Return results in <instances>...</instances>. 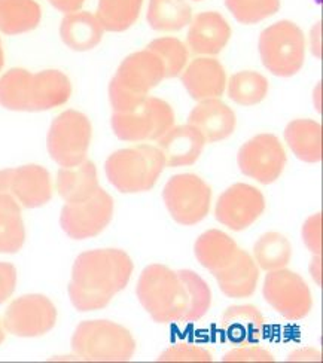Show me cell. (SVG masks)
I'll return each instance as SVG.
<instances>
[{
	"label": "cell",
	"instance_id": "obj_12",
	"mask_svg": "<svg viewBox=\"0 0 323 363\" xmlns=\"http://www.w3.org/2000/svg\"><path fill=\"white\" fill-rule=\"evenodd\" d=\"M286 152L279 138L263 133L246 142L237 154L240 172L263 185H271L286 167Z\"/></svg>",
	"mask_w": 323,
	"mask_h": 363
},
{
	"label": "cell",
	"instance_id": "obj_15",
	"mask_svg": "<svg viewBox=\"0 0 323 363\" xmlns=\"http://www.w3.org/2000/svg\"><path fill=\"white\" fill-rule=\"evenodd\" d=\"M0 194L11 195L23 208L42 207L53 199L50 172L38 164L0 170Z\"/></svg>",
	"mask_w": 323,
	"mask_h": 363
},
{
	"label": "cell",
	"instance_id": "obj_45",
	"mask_svg": "<svg viewBox=\"0 0 323 363\" xmlns=\"http://www.w3.org/2000/svg\"><path fill=\"white\" fill-rule=\"evenodd\" d=\"M48 2H50V4H51V2H53V0H48Z\"/></svg>",
	"mask_w": 323,
	"mask_h": 363
},
{
	"label": "cell",
	"instance_id": "obj_21",
	"mask_svg": "<svg viewBox=\"0 0 323 363\" xmlns=\"http://www.w3.org/2000/svg\"><path fill=\"white\" fill-rule=\"evenodd\" d=\"M213 277L217 279L219 289L228 298H251L258 286L259 269L252 256L239 249L236 258L225 268L214 272Z\"/></svg>",
	"mask_w": 323,
	"mask_h": 363
},
{
	"label": "cell",
	"instance_id": "obj_37",
	"mask_svg": "<svg viewBox=\"0 0 323 363\" xmlns=\"http://www.w3.org/2000/svg\"><path fill=\"white\" fill-rule=\"evenodd\" d=\"M302 240L313 255H322V215L316 213L302 225Z\"/></svg>",
	"mask_w": 323,
	"mask_h": 363
},
{
	"label": "cell",
	"instance_id": "obj_32",
	"mask_svg": "<svg viewBox=\"0 0 323 363\" xmlns=\"http://www.w3.org/2000/svg\"><path fill=\"white\" fill-rule=\"evenodd\" d=\"M255 262L264 271L286 268L292 259V246L280 233H267L253 246Z\"/></svg>",
	"mask_w": 323,
	"mask_h": 363
},
{
	"label": "cell",
	"instance_id": "obj_1",
	"mask_svg": "<svg viewBox=\"0 0 323 363\" xmlns=\"http://www.w3.org/2000/svg\"><path fill=\"white\" fill-rule=\"evenodd\" d=\"M136 295L157 323H188L206 315L212 306L209 284L191 269L175 271L161 264L146 267Z\"/></svg>",
	"mask_w": 323,
	"mask_h": 363
},
{
	"label": "cell",
	"instance_id": "obj_10",
	"mask_svg": "<svg viewBox=\"0 0 323 363\" xmlns=\"http://www.w3.org/2000/svg\"><path fill=\"white\" fill-rule=\"evenodd\" d=\"M163 200L175 222L192 226L209 215L212 188L197 174H176L165 184Z\"/></svg>",
	"mask_w": 323,
	"mask_h": 363
},
{
	"label": "cell",
	"instance_id": "obj_9",
	"mask_svg": "<svg viewBox=\"0 0 323 363\" xmlns=\"http://www.w3.org/2000/svg\"><path fill=\"white\" fill-rule=\"evenodd\" d=\"M92 139V125L78 111L61 112L48 130L46 149L60 167H76L87 160Z\"/></svg>",
	"mask_w": 323,
	"mask_h": 363
},
{
	"label": "cell",
	"instance_id": "obj_38",
	"mask_svg": "<svg viewBox=\"0 0 323 363\" xmlns=\"http://www.w3.org/2000/svg\"><path fill=\"white\" fill-rule=\"evenodd\" d=\"M17 286V268L9 262H0V306L6 302Z\"/></svg>",
	"mask_w": 323,
	"mask_h": 363
},
{
	"label": "cell",
	"instance_id": "obj_26",
	"mask_svg": "<svg viewBox=\"0 0 323 363\" xmlns=\"http://www.w3.org/2000/svg\"><path fill=\"white\" fill-rule=\"evenodd\" d=\"M285 140L298 160L309 164L322 161V125L317 121H292L285 128Z\"/></svg>",
	"mask_w": 323,
	"mask_h": 363
},
{
	"label": "cell",
	"instance_id": "obj_20",
	"mask_svg": "<svg viewBox=\"0 0 323 363\" xmlns=\"http://www.w3.org/2000/svg\"><path fill=\"white\" fill-rule=\"evenodd\" d=\"M165 161V167H187L197 162L206 140L197 128L188 125L172 127L157 140Z\"/></svg>",
	"mask_w": 323,
	"mask_h": 363
},
{
	"label": "cell",
	"instance_id": "obj_44",
	"mask_svg": "<svg viewBox=\"0 0 323 363\" xmlns=\"http://www.w3.org/2000/svg\"><path fill=\"white\" fill-rule=\"evenodd\" d=\"M194 2H202V0H194Z\"/></svg>",
	"mask_w": 323,
	"mask_h": 363
},
{
	"label": "cell",
	"instance_id": "obj_2",
	"mask_svg": "<svg viewBox=\"0 0 323 363\" xmlns=\"http://www.w3.org/2000/svg\"><path fill=\"white\" fill-rule=\"evenodd\" d=\"M133 261L119 249H97L81 253L72 268L69 298L81 311H96L109 306L124 291L133 274Z\"/></svg>",
	"mask_w": 323,
	"mask_h": 363
},
{
	"label": "cell",
	"instance_id": "obj_40",
	"mask_svg": "<svg viewBox=\"0 0 323 363\" xmlns=\"http://www.w3.org/2000/svg\"><path fill=\"white\" fill-rule=\"evenodd\" d=\"M85 4V0H53L51 5L63 13H72L81 11Z\"/></svg>",
	"mask_w": 323,
	"mask_h": 363
},
{
	"label": "cell",
	"instance_id": "obj_43",
	"mask_svg": "<svg viewBox=\"0 0 323 363\" xmlns=\"http://www.w3.org/2000/svg\"><path fill=\"white\" fill-rule=\"evenodd\" d=\"M4 341H5V328H4L2 320H0V344H2Z\"/></svg>",
	"mask_w": 323,
	"mask_h": 363
},
{
	"label": "cell",
	"instance_id": "obj_34",
	"mask_svg": "<svg viewBox=\"0 0 323 363\" xmlns=\"http://www.w3.org/2000/svg\"><path fill=\"white\" fill-rule=\"evenodd\" d=\"M226 9L246 26L264 21L280 11V0H225Z\"/></svg>",
	"mask_w": 323,
	"mask_h": 363
},
{
	"label": "cell",
	"instance_id": "obj_31",
	"mask_svg": "<svg viewBox=\"0 0 323 363\" xmlns=\"http://www.w3.org/2000/svg\"><path fill=\"white\" fill-rule=\"evenodd\" d=\"M228 97L240 106H256L268 96L270 84L263 74L253 70L239 72L228 81Z\"/></svg>",
	"mask_w": 323,
	"mask_h": 363
},
{
	"label": "cell",
	"instance_id": "obj_25",
	"mask_svg": "<svg viewBox=\"0 0 323 363\" xmlns=\"http://www.w3.org/2000/svg\"><path fill=\"white\" fill-rule=\"evenodd\" d=\"M236 241L219 230H209L195 241L194 253L197 261L212 274L225 268L239 252Z\"/></svg>",
	"mask_w": 323,
	"mask_h": 363
},
{
	"label": "cell",
	"instance_id": "obj_29",
	"mask_svg": "<svg viewBox=\"0 0 323 363\" xmlns=\"http://www.w3.org/2000/svg\"><path fill=\"white\" fill-rule=\"evenodd\" d=\"M26 241L21 206L11 195L0 194V253H17Z\"/></svg>",
	"mask_w": 323,
	"mask_h": 363
},
{
	"label": "cell",
	"instance_id": "obj_30",
	"mask_svg": "<svg viewBox=\"0 0 323 363\" xmlns=\"http://www.w3.org/2000/svg\"><path fill=\"white\" fill-rule=\"evenodd\" d=\"M143 0H99L96 17L104 32H126L138 20Z\"/></svg>",
	"mask_w": 323,
	"mask_h": 363
},
{
	"label": "cell",
	"instance_id": "obj_19",
	"mask_svg": "<svg viewBox=\"0 0 323 363\" xmlns=\"http://www.w3.org/2000/svg\"><path fill=\"white\" fill-rule=\"evenodd\" d=\"M188 124L203 134L209 143L228 139L236 131L237 118L234 111L219 99L198 101L188 116Z\"/></svg>",
	"mask_w": 323,
	"mask_h": 363
},
{
	"label": "cell",
	"instance_id": "obj_42",
	"mask_svg": "<svg viewBox=\"0 0 323 363\" xmlns=\"http://www.w3.org/2000/svg\"><path fill=\"white\" fill-rule=\"evenodd\" d=\"M5 66V52H4V47H2V40H0V72H2Z\"/></svg>",
	"mask_w": 323,
	"mask_h": 363
},
{
	"label": "cell",
	"instance_id": "obj_11",
	"mask_svg": "<svg viewBox=\"0 0 323 363\" xmlns=\"http://www.w3.org/2000/svg\"><path fill=\"white\" fill-rule=\"evenodd\" d=\"M263 294L267 304L286 320H301L313 307L309 286L300 274L286 268L268 271Z\"/></svg>",
	"mask_w": 323,
	"mask_h": 363
},
{
	"label": "cell",
	"instance_id": "obj_14",
	"mask_svg": "<svg viewBox=\"0 0 323 363\" xmlns=\"http://www.w3.org/2000/svg\"><path fill=\"white\" fill-rule=\"evenodd\" d=\"M114 199L104 189L81 203H67L61 208L60 225L73 240H87L99 235L111 223Z\"/></svg>",
	"mask_w": 323,
	"mask_h": 363
},
{
	"label": "cell",
	"instance_id": "obj_24",
	"mask_svg": "<svg viewBox=\"0 0 323 363\" xmlns=\"http://www.w3.org/2000/svg\"><path fill=\"white\" fill-rule=\"evenodd\" d=\"M225 335L234 342L252 344L264 337L265 319L255 306L228 307L222 315Z\"/></svg>",
	"mask_w": 323,
	"mask_h": 363
},
{
	"label": "cell",
	"instance_id": "obj_8",
	"mask_svg": "<svg viewBox=\"0 0 323 363\" xmlns=\"http://www.w3.org/2000/svg\"><path fill=\"white\" fill-rule=\"evenodd\" d=\"M176 115L170 104L158 97H146L130 112L112 113L111 125L118 139L124 142L158 140L175 125Z\"/></svg>",
	"mask_w": 323,
	"mask_h": 363
},
{
	"label": "cell",
	"instance_id": "obj_6",
	"mask_svg": "<svg viewBox=\"0 0 323 363\" xmlns=\"http://www.w3.org/2000/svg\"><path fill=\"white\" fill-rule=\"evenodd\" d=\"M70 347L85 362H128L136 353V340L115 322L87 320L76 328Z\"/></svg>",
	"mask_w": 323,
	"mask_h": 363
},
{
	"label": "cell",
	"instance_id": "obj_36",
	"mask_svg": "<svg viewBox=\"0 0 323 363\" xmlns=\"http://www.w3.org/2000/svg\"><path fill=\"white\" fill-rule=\"evenodd\" d=\"M222 362H274V357L270 352L264 350L263 347L244 344L228 352Z\"/></svg>",
	"mask_w": 323,
	"mask_h": 363
},
{
	"label": "cell",
	"instance_id": "obj_13",
	"mask_svg": "<svg viewBox=\"0 0 323 363\" xmlns=\"http://www.w3.org/2000/svg\"><path fill=\"white\" fill-rule=\"evenodd\" d=\"M2 323L5 330L15 337H42L55 326L57 308L45 295H24L11 302Z\"/></svg>",
	"mask_w": 323,
	"mask_h": 363
},
{
	"label": "cell",
	"instance_id": "obj_18",
	"mask_svg": "<svg viewBox=\"0 0 323 363\" xmlns=\"http://www.w3.org/2000/svg\"><path fill=\"white\" fill-rule=\"evenodd\" d=\"M180 74L182 85L195 101L218 99L224 94L226 86L225 67L217 58H195Z\"/></svg>",
	"mask_w": 323,
	"mask_h": 363
},
{
	"label": "cell",
	"instance_id": "obj_3",
	"mask_svg": "<svg viewBox=\"0 0 323 363\" xmlns=\"http://www.w3.org/2000/svg\"><path fill=\"white\" fill-rule=\"evenodd\" d=\"M72 82L66 73L48 69L38 73L23 67L0 77V106L12 112H45L66 104Z\"/></svg>",
	"mask_w": 323,
	"mask_h": 363
},
{
	"label": "cell",
	"instance_id": "obj_17",
	"mask_svg": "<svg viewBox=\"0 0 323 363\" xmlns=\"http://www.w3.org/2000/svg\"><path fill=\"white\" fill-rule=\"evenodd\" d=\"M233 30L224 15L217 11L198 13L190 23L188 48L195 55H218L228 45Z\"/></svg>",
	"mask_w": 323,
	"mask_h": 363
},
{
	"label": "cell",
	"instance_id": "obj_39",
	"mask_svg": "<svg viewBox=\"0 0 323 363\" xmlns=\"http://www.w3.org/2000/svg\"><path fill=\"white\" fill-rule=\"evenodd\" d=\"M322 354L320 352L310 349V347H305V349L295 350L294 353H290L288 357V362H320Z\"/></svg>",
	"mask_w": 323,
	"mask_h": 363
},
{
	"label": "cell",
	"instance_id": "obj_28",
	"mask_svg": "<svg viewBox=\"0 0 323 363\" xmlns=\"http://www.w3.org/2000/svg\"><path fill=\"white\" fill-rule=\"evenodd\" d=\"M146 20L155 32H179L190 26L192 9L187 0H149Z\"/></svg>",
	"mask_w": 323,
	"mask_h": 363
},
{
	"label": "cell",
	"instance_id": "obj_33",
	"mask_svg": "<svg viewBox=\"0 0 323 363\" xmlns=\"http://www.w3.org/2000/svg\"><path fill=\"white\" fill-rule=\"evenodd\" d=\"M152 52H155L164 65L165 79L179 77L183 69L188 65V47L182 40L173 36H165L153 39L148 47Z\"/></svg>",
	"mask_w": 323,
	"mask_h": 363
},
{
	"label": "cell",
	"instance_id": "obj_4",
	"mask_svg": "<svg viewBox=\"0 0 323 363\" xmlns=\"http://www.w3.org/2000/svg\"><path fill=\"white\" fill-rule=\"evenodd\" d=\"M164 79V65L155 52L145 48L127 55L109 84L112 111L115 113L133 111Z\"/></svg>",
	"mask_w": 323,
	"mask_h": 363
},
{
	"label": "cell",
	"instance_id": "obj_5",
	"mask_svg": "<svg viewBox=\"0 0 323 363\" xmlns=\"http://www.w3.org/2000/svg\"><path fill=\"white\" fill-rule=\"evenodd\" d=\"M164 167L165 161L161 150L152 145L119 149L104 162L107 180L122 194L150 191Z\"/></svg>",
	"mask_w": 323,
	"mask_h": 363
},
{
	"label": "cell",
	"instance_id": "obj_27",
	"mask_svg": "<svg viewBox=\"0 0 323 363\" xmlns=\"http://www.w3.org/2000/svg\"><path fill=\"white\" fill-rule=\"evenodd\" d=\"M42 8L36 0H0V33L18 36L40 24Z\"/></svg>",
	"mask_w": 323,
	"mask_h": 363
},
{
	"label": "cell",
	"instance_id": "obj_22",
	"mask_svg": "<svg viewBox=\"0 0 323 363\" xmlns=\"http://www.w3.org/2000/svg\"><path fill=\"white\" fill-rule=\"evenodd\" d=\"M104 30L94 13L76 11L66 13L60 24V38L67 48L76 52L94 50L102 42Z\"/></svg>",
	"mask_w": 323,
	"mask_h": 363
},
{
	"label": "cell",
	"instance_id": "obj_23",
	"mask_svg": "<svg viewBox=\"0 0 323 363\" xmlns=\"http://www.w3.org/2000/svg\"><path fill=\"white\" fill-rule=\"evenodd\" d=\"M55 188L66 203L88 200L100 188L96 164L85 160L76 167H61L57 173Z\"/></svg>",
	"mask_w": 323,
	"mask_h": 363
},
{
	"label": "cell",
	"instance_id": "obj_7",
	"mask_svg": "<svg viewBox=\"0 0 323 363\" xmlns=\"http://www.w3.org/2000/svg\"><path fill=\"white\" fill-rule=\"evenodd\" d=\"M259 55L264 67L274 77L290 78L305 62V36L302 30L289 20L268 26L259 35Z\"/></svg>",
	"mask_w": 323,
	"mask_h": 363
},
{
	"label": "cell",
	"instance_id": "obj_16",
	"mask_svg": "<svg viewBox=\"0 0 323 363\" xmlns=\"http://www.w3.org/2000/svg\"><path fill=\"white\" fill-rule=\"evenodd\" d=\"M265 210V199L258 188L248 184L229 186L218 199L214 218L231 231H244L252 226Z\"/></svg>",
	"mask_w": 323,
	"mask_h": 363
},
{
	"label": "cell",
	"instance_id": "obj_35",
	"mask_svg": "<svg viewBox=\"0 0 323 363\" xmlns=\"http://www.w3.org/2000/svg\"><path fill=\"white\" fill-rule=\"evenodd\" d=\"M158 362H212V353L191 342H177L160 354Z\"/></svg>",
	"mask_w": 323,
	"mask_h": 363
},
{
	"label": "cell",
	"instance_id": "obj_41",
	"mask_svg": "<svg viewBox=\"0 0 323 363\" xmlns=\"http://www.w3.org/2000/svg\"><path fill=\"white\" fill-rule=\"evenodd\" d=\"M322 262V259H320V256H317V255H314L313 256V259H312V264H310V272H312V277H313V280L320 286L322 284V280H320V264Z\"/></svg>",
	"mask_w": 323,
	"mask_h": 363
}]
</instances>
